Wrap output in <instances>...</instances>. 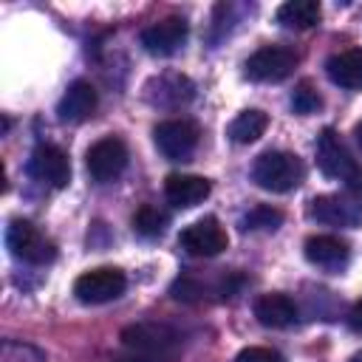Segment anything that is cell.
Listing matches in <instances>:
<instances>
[{
	"mask_svg": "<svg viewBox=\"0 0 362 362\" xmlns=\"http://www.w3.org/2000/svg\"><path fill=\"white\" fill-rule=\"evenodd\" d=\"M25 170L31 178H37L54 189H62L71 181V161H68L65 150H59L57 144H37L28 156Z\"/></svg>",
	"mask_w": 362,
	"mask_h": 362,
	"instance_id": "cell-11",
	"label": "cell"
},
{
	"mask_svg": "<svg viewBox=\"0 0 362 362\" xmlns=\"http://www.w3.org/2000/svg\"><path fill=\"white\" fill-rule=\"evenodd\" d=\"M348 325H351L356 334H362V300H356V303L351 305V314H348Z\"/></svg>",
	"mask_w": 362,
	"mask_h": 362,
	"instance_id": "cell-27",
	"label": "cell"
},
{
	"mask_svg": "<svg viewBox=\"0 0 362 362\" xmlns=\"http://www.w3.org/2000/svg\"><path fill=\"white\" fill-rule=\"evenodd\" d=\"M124 286H127L124 272H119L113 266H99V269H90V272L76 277L74 294L85 305H102V303H110V300L122 297Z\"/></svg>",
	"mask_w": 362,
	"mask_h": 362,
	"instance_id": "cell-8",
	"label": "cell"
},
{
	"mask_svg": "<svg viewBox=\"0 0 362 362\" xmlns=\"http://www.w3.org/2000/svg\"><path fill=\"white\" fill-rule=\"evenodd\" d=\"M127 158H130L127 144L119 136H105L96 144H90V150L85 156V167L96 184H110L124 173Z\"/></svg>",
	"mask_w": 362,
	"mask_h": 362,
	"instance_id": "cell-9",
	"label": "cell"
},
{
	"mask_svg": "<svg viewBox=\"0 0 362 362\" xmlns=\"http://www.w3.org/2000/svg\"><path fill=\"white\" fill-rule=\"evenodd\" d=\"M3 362H45V351H40L31 342H20V339H6L3 351H0Z\"/></svg>",
	"mask_w": 362,
	"mask_h": 362,
	"instance_id": "cell-24",
	"label": "cell"
},
{
	"mask_svg": "<svg viewBox=\"0 0 362 362\" xmlns=\"http://www.w3.org/2000/svg\"><path fill=\"white\" fill-rule=\"evenodd\" d=\"M303 252L305 260L322 272H342L351 260V246L337 235H311Z\"/></svg>",
	"mask_w": 362,
	"mask_h": 362,
	"instance_id": "cell-14",
	"label": "cell"
},
{
	"mask_svg": "<svg viewBox=\"0 0 362 362\" xmlns=\"http://www.w3.org/2000/svg\"><path fill=\"white\" fill-rule=\"evenodd\" d=\"M167 223H170V215L156 204H141L133 212V229L141 238H158L167 229Z\"/></svg>",
	"mask_w": 362,
	"mask_h": 362,
	"instance_id": "cell-21",
	"label": "cell"
},
{
	"mask_svg": "<svg viewBox=\"0 0 362 362\" xmlns=\"http://www.w3.org/2000/svg\"><path fill=\"white\" fill-rule=\"evenodd\" d=\"M6 246L8 252L23 260V263H31V266H45L57 257V246L25 218H14L8 221L6 226Z\"/></svg>",
	"mask_w": 362,
	"mask_h": 362,
	"instance_id": "cell-4",
	"label": "cell"
},
{
	"mask_svg": "<svg viewBox=\"0 0 362 362\" xmlns=\"http://www.w3.org/2000/svg\"><path fill=\"white\" fill-rule=\"evenodd\" d=\"M266 127H269V116H266L263 110H257V107H249V110H240V113L229 122L226 136H229L235 144H252V141H257V139L266 133Z\"/></svg>",
	"mask_w": 362,
	"mask_h": 362,
	"instance_id": "cell-20",
	"label": "cell"
},
{
	"mask_svg": "<svg viewBox=\"0 0 362 362\" xmlns=\"http://www.w3.org/2000/svg\"><path fill=\"white\" fill-rule=\"evenodd\" d=\"M300 54L288 45H263L246 59V76L252 82H283L297 68Z\"/></svg>",
	"mask_w": 362,
	"mask_h": 362,
	"instance_id": "cell-7",
	"label": "cell"
},
{
	"mask_svg": "<svg viewBox=\"0 0 362 362\" xmlns=\"http://www.w3.org/2000/svg\"><path fill=\"white\" fill-rule=\"evenodd\" d=\"M322 17V8L317 0H288L277 8V23L283 28H294V31H305L314 28Z\"/></svg>",
	"mask_w": 362,
	"mask_h": 362,
	"instance_id": "cell-19",
	"label": "cell"
},
{
	"mask_svg": "<svg viewBox=\"0 0 362 362\" xmlns=\"http://www.w3.org/2000/svg\"><path fill=\"white\" fill-rule=\"evenodd\" d=\"M280 223H283V212L274 209V206H269V204L252 206V209L243 215V221H240V226L249 229V232H274Z\"/></svg>",
	"mask_w": 362,
	"mask_h": 362,
	"instance_id": "cell-22",
	"label": "cell"
},
{
	"mask_svg": "<svg viewBox=\"0 0 362 362\" xmlns=\"http://www.w3.org/2000/svg\"><path fill=\"white\" fill-rule=\"evenodd\" d=\"M305 167L300 156L286 150H266L252 164V181L266 192H291L303 184Z\"/></svg>",
	"mask_w": 362,
	"mask_h": 362,
	"instance_id": "cell-1",
	"label": "cell"
},
{
	"mask_svg": "<svg viewBox=\"0 0 362 362\" xmlns=\"http://www.w3.org/2000/svg\"><path fill=\"white\" fill-rule=\"evenodd\" d=\"M122 345L127 351H141V354H164V356H178V342L181 334L158 320H144V322H133L127 328H122L119 334Z\"/></svg>",
	"mask_w": 362,
	"mask_h": 362,
	"instance_id": "cell-5",
	"label": "cell"
},
{
	"mask_svg": "<svg viewBox=\"0 0 362 362\" xmlns=\"http://www.w3.org/2000/svg\"><path fill=\"white\" fill-rule=\"evenodd\" d=\"M198 139H201V127L192 122V119H167V122H158L156 130H153V141L158 147V153L167 158V161H187L192 158L195 147H198Z\"/></svg>",
	"mask_w": 362,
	"mask_h": 362,
	"instance_id": "cell-6",
	"label": "cell"
},
{
	"mask_svg": "<svg viewBox=\"0 0 362 362\" xmlns=\"http://www.w3.org/2000/svg\"><path fill=\"white\" fill-rule=\"evenodd\" d=\"M308 218L328 226H359L362 223V189H342L314 195L308 201Z\"/></svg>",
	"mask_w": 362,
	"mask_h": 362,
	"instance_id": "cell-3",
	"label": "cell"
},
{
	"mask_svg": "<svg viewBox=\"0 0 362 362\" xmlns=\"http://www.w3.org/2000/svg\"><path fill=\"white\" fill-rule=\"evenodd\" d=\"M212 192V184L204 175H189V173H170L164 178V195L173 206L178 209H192L198 206L206 195Z\"/></svg>",
	"mask_w": 362,
	"mask_h": 362,
	"instance_id": "cell-16",
	"label": "cell"
},
{
	"mask_svg": "<svg viewBox=\"0 0 362 362\" xmlns=\"http://www.w3.org/2000/svg\"><path fill=\"white\" fill-rule=\"evenodd\" d=\"M317 167L322 170V175L345 184V189H362V167L356 164L339 133L331 127L317 136Z\"/></svg>",
	"mask_w": 362,
	"mask_h": 362,
	"instance_id": "cell-2",
	"label": "cell"
},
{
	"mask_svg": "<svg viewBox=\"0 0 362 362\" xmlns=\"http://www.w3.org/2000/svg\"><path fill=\"white\" fill-rule=\"evenodd\" d=\"M99 105V96H96V88L88 82V79H76L68 85V90L62 93V99L57 102V116L59 122L65 124H79L85 122L88 116H93Z\"/></svg>",
	"mask_w": 362,
	"mask_h": 362,
	"instance_id": "cell-15",
	"label": "cell"
},
{
	"mask_svg": "<svg viewBox=\"0 0 362 362\" xmlns=\"http://www.w3.org/2000/svg\"><path fill=\"white\" fill-rule=\"evenodd\" d=\"M235 362H286L283 354H277L274 348H263V345H252V348H243Z\"/></svg>",
	"mask_w": 362,
	"mask_h": 362,
	"instance_id": "cell-25",
	"label": "cell"
},
{
	"mask_svg": "<svg viewBox=\"0 0 362 362\" xmlns=\"http://www.w3.org/2000/svg\"><path fill=\"white\" fill-rule=\"evenodd\" d=\"M354 136H356V141H359V144H362V119H359V122H356V127H354Z\"/></svg>",
	"mask_w": 362,
	"mask_h": 362,
	"instance_id": "cell-28",
	"label": "cell"
},
{
	"mask_svg": "<svg viewBox=\"0 0 362 362\" xmlns=\"http://www.w3.org/2000/svg\"><path fill=\"white\" fill-rule=\"evenodd\" d=\"M348 362H362V354H354V356H351Z\"/></svg>",
	"mask_w": 362,
	"mask_h": 362,
	"instance_id": "cell-29",
	"label": "cell"
},
{
	"mask_svg": "<svg viewBox=\"0 0 362 362\" xmlns=\"http://www.w3.org/2000/svg\"><path fill=\"white\" fill-rule=\"evenodd\" d=\"M144 96H147L150 105H156V107H170V110H173V107L187 105V102L195 96V85H192L184 74L170 71V74L153 76V79L147 82V88H144Z\"/></svg>",
	"mask_w": 362,
	"mask_h": 362,
	"instance_id": "cell-13",
	"label": "cell"
},
{
	"mask_svg": "<svg viewBox=\"0 0 362 362\" xmlns=\"http://www.w3.org/2000/svg\"><path fill=\"white\" fill-rule=\"evenodd\" d=\"M325 74L334 85L345 90H362V48H348L328 57Z\"/></svg>",
	"mask_w": 362,
	"mask_h": 362,
	"instance_id": "cell-18",
	"label": "cell"
},
{
	"mask_svg": "<svg viewBox=\"0 0 362 362\" xmlns=\"http://www.w3.org/2000/svg\"><path fill=\"white\" fill-rule=\"evenodd\" d=\"M255 317L266 328H288L297 320V305L283 291H269L255 300Z\"/></svg>",
	"mask_w": 362,
	"mask_h": 362,
	"instance_id": "cell-17",
	"label": "cell"
},
{
	"mask_svg": "<svg viewBox=\"0 0 362 362\" xmlns=\"http://www.w3.org/2000/svg\"><path fill=\"white\" fill-rule=\"evenodd\" d=\"M189 37V25L184 17H164L153 25H147L139 40H141V48L153 57H170L175 54Z\"/></svg>",
	"mask_w": 362,
	"mask_h": 362,
	"instance_id": "cell-12",
	"label": "cell"
},
{
	"mask_svg": "<svg viewBox=\"0 0 362 362\" xmlns=\"http://www.w3.org/2000/svg\"><path fill=\"white\" fill-rule=\"evenodd\" d=\"M291 107L300 116H311V113H317L322 107V96H320V90H317V85L311 79H303V82L294 85V90H291Z\"/></svg>",
	"mask_w": 362,
	"mask_h": 362,
	"instance_id": "cell-23",
	"label": "cell"
},
{
	"mask_svg": "<svg viewBox=\"0 0 362 362\" xmlns=\"http://www.w3.org/2000/svg\"><path fill=\"white\" fill-rule=\"evenodd\" d=\"M178 243H181L184 252H189L195 257H215L229 246V235H226V229L221 226L218 218L206 215V218L184 226L181 235H178Z\"/></svg>",
	"mask_w": 362,
	"mask_h": 362,
	"instance_id": "cell-10",
	"label": "cell"
},
{
	"mask_svg": "<svg viewBox=\"0 0 362 362\" xmlns=\"http://www.w3.org/2000/svg\"><path fill=\"white\" fill-rule=\"evenodd\" d=\"M178 356H164V354H141V351H127L116 356L113 362H175Z\"/></svg>",
	"mask_w": 362,
	"mask_h": 362,
	"instance_id": "cell-26",
	"label": "cell"
}]
</instances>
